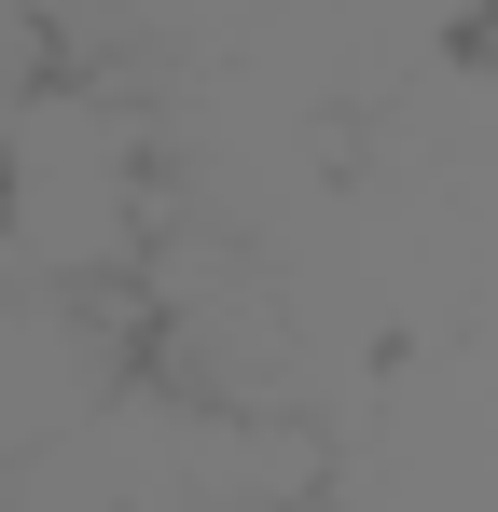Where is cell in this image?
Here are the masks:
<instances>
[{
    "mask_svg": "<svg viewBox=\"0 0 498 512\" xmlns=\"http://www.w3.org/2000/svg\"><path fill=\"white\" fill-rule=\"evenodd\" d=\"M485 70H498V28H485Z\"/></svg>",
    "mask_w": 498,
    "mask_h": 512,
    "instance_id": "2",
    "label": "cell"
},
{
    "mask_svg": "<svg viewBox=\"0 0 498 512\" xmlns=\"http://www.w3.org/2000/svg\"><path fill=\"white\" fill-rule=\"evenodd\" d=\"M194 194L180 139L125 70L42 56L28 84H0V277L42 305H139L153 263L180 250Z\"/></svg>",
    "mask_w": 498,
    "mask_h": 512,
    "instance_id": "1",
    "label": "cell"
}]
</instances>
